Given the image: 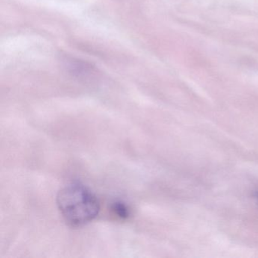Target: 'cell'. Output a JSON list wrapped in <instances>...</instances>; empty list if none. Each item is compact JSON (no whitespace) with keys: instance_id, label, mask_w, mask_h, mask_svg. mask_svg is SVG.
I'll return each mask as SVG.
<instances>
[{"instance_id":"obj_3","label":"cell","mask_w":258,"mask_h":258,"mask_svg":"<svg viewBox=\"0 0 258 258\" xmlns=\"http://www.w3.org/2000/svg\"><path fill=\"white\" fill-rule=\"evenodd\" d=\"M254 198H255V199H256V203H257V205H258V191H256V192H255Z\"/></svg>"},{"instance_id":"obj_2","label":"cell","mask_w":258,"mask_h":258,"mask_svg":"<svg viewBox=\"0 0 258 258\" xmlns=\"http://www.w3.org/2000/svg\"><path fill=\"white\" fill-rule=\"evenodd\" d=\"M111 210L120 219L128 218L130 214H131L129 207L126 204L123 203V202H120V201H117V202H114V203H112V205H111Z\"/></svg>"},{"instance_id":"obj_1","label":"cell","mask_w":258,"mask_h":258,"mask_svg":"<svg viewBox=\"0 0 258 258\" xmlns=\"http://www.w3.org/2000/svg\"><path fill=\"white\" fill-rule=\"evenodd\" d=\"M57 205L64 220L76 227L96 218L100 208L96 196L80 183L64 187L57 196Z\"/></svg>"}]
</instances>
